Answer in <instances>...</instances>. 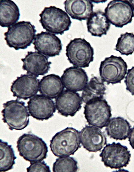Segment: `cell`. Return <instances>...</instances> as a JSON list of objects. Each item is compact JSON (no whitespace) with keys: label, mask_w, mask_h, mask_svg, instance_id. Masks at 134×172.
Wrapping results in <instances>:
<instances>
[{"label":"cell","mask_w":134,"mask_h":172,"mask_svg":"<svg viewBox=\"0 0 134 172\" xmlns=\"http://www.w3.org/2000/svg\"><path fill=\"white\" fill-rule=\"evenodd\" d=\"M51 150L57 157L74 155L80 147V132L72 127H67L57 132L50 141Z\"/></svg>","instance_id":"1"},{"label":"cell","mask_w":134,"mask_h":172,"mask_svg":"<svg viewBox=\"0 0 134 172\" xmlns=\"http://www.w3.org/2000/svg\"><path fill=\"white\" fill-rule=\"evenodd\" d=\"M19 155L26 160L33 162L46 158L48 151L47 144L41 138L31 133H24L17 141Z\"/></svg>","instance_id":"2"},{"label":"cell","mask_w":134,"mask_h":172,"mask_svg":"<svg viewBox=\"0 0 134 172\" xmlns=\"http://www.w3.org/2000/svg\"><path fill=\"white\" fill-rule=\"evenodd\" d=\"M36 32L30 22L20 21L8 28L4 39L9 47L16 50L24 49L32 43Z\"/></svg>","instance_id":"3"},{"label":"cell","mask_w":134,"mask_h":172,"mask_svg":"<svg viewBox=\"0 0 134 172\" xmlns=\"http://www.w3.org/2000/svg\"><path fill=\"white\" fill-rule=\"evenodd\" d=\"M24 102L17 98L3 104V109L1 112L2 120L11 130H21L28 125L30 114Z\"/></svg>","instance_id":"4"},{"label":"cell","mask_w":134,"mask_h":172,"mask_svg":"<svg viewBox=\"0 0 134 172\" xmlns=\"http://www.w3.org/2000/svg\"><path fill=\"white\" fill-rule=\"evenodd\" d=\"M39 20L43 28L47 32L62 35L68 31L72 22L64 11L55 6L45 7L39 14Z\"/></svg>","instance_id":"5"},{"label":"cell","mask_w":134,"mask_h":172,"mask_svg":"<svg viewBox=\"0 0 134 172\" xmlns=\"http://www.w3.org/2000/svg\"><path fill=\"white\" fill-rule=\"evenodd\" d=\"M66 51L68 60L74 66L87 67L94 60V49L84 38L71 40L66 46Z\"/></svg>","instance_id":"6"},{"label":"cell","mask_w":134,"mask_h":172,"mask_svg":"<svg viewBox=\"0 0 134 172\" xmlns=\"http://www.w3.org/2000/svg\"><path fill=\"white\" fill-rule=\"evenodd\" d=\"M110 106L102 98L95 99L85 103L84 114L88 124L101 129L106 126L112 116Z\"/></svg>","instance_id":"7"},{"label":"cell","mask_w":134,"mask_h":172,"mask_svg":"<svg viewBox=\"0 0 134 172\" xmlns=\"http://www.w3.org/2000/svg\"><path fill=\"white\" fill-rule=\"evenodd\" d=\"M127 65L121 57L113 55L100 63L99 69L102 80L107 84L121 83L127 73Z\"/></svg>","instance_id":"8"},{"label":"cell","mask_w":134,"mask_h":172,"mask_svg":"<svg viewBox=\"0 0 134 172\" xmlns=\"http://www.w3.org/2000/svg\"><path fill=\"white\" fill-rule=\"evenodd\" d=\"M99 156L106 167L119 169L129 164L131 154L126 146L119 142H113L107 144Z\"/></svg>","instance_id":"9"},{"label":"cell","mask_w":134,"mask_h":172,"mask_svg":"<svg viewBox=\"0 0 134 172\" xmlns=\"http://www.w3.org/2000/svg\"><path fill=\"white\" fill-rule=\"evenodd\" d=\"M105 11L110 23L119 28L130 23L134 16L133 10L127 0L110 1Z\"/></svg>","instance_id":"10"},{"label":"cell","mask_w":134,"mask_h":172,"mask_svg":"<svg viewBox=\"0 0 134 172\" xmlns=\"http://www.w3.org/2000/svg\"><path fill=\"white\" fill-rule=\"evenodd\" d=\"M39 80L29 74H21L12 83L10 90L14 97L25 100L36 95L39 90Z\"/></svg>","instance_id":"11"},{"label":"cell","mask_w":134,"mask_h":172,"mask_svg":"<svg viewBox=\"0 0 134 172\" xmlns=\"http://www.w3.org/2000/svg\"><path fill=\"white\" fill-rule=\"evenodd\" d=\"M27 107L31 116L41 121L52 117L56 109L54 101L42 94L36 95L30 98Z\"/></svg>","instance_id":"12"},{"label":"cell","mask_w":134,"mask_h":172,"mask_svg":"<svg viewBox=\"0 0 134 172\" xmlns=\"http://www.w3.org/2000/svg\"><path fill=\"white\" fill-rule=\"evenodd\" d=\"M37 51L48 58L59 55L62 49L60 39L54 34L41 31L35 35L32 43Z\"/></svg>","instance_id":"13"},{"label":"cell","mask_w":134,"mask_h":172,"mask_svg":"<svg viewBox=\"0 0 134 172\" xmlns=\"http://www.w3.org/2000/svg\"><path fill=\"white\" fill-rule=\"evenodd\" d=\"M82 101L78 93L66 89L56 98L55 105L58 113L73 117L81 109Z\"/></svg>","instance_id":"14"},{"label":"cell","mask_w":134,"mask_h":172,"mask_svg":"<svg viewBox=\"0 0 134 172\" xmlns=\"http://www.w3.org/2000/svg\"><path fill=\"white\" fill-rule=\"evenodd\" d=\"M80 137L83 148L90 152L100 151L107 143L104 132L93 126L86 125L80 132Z\"/></svg>","instance_id":"15"},{"label":"cell","mask_w":134,"mask_h":172,"mask_svg":"<svg viewBox=\"0 0 134 172\" xmlns=\"http://www.w3.org/2000/svg\"><path fill=\"white\" fill-rule=\"evenodd\" d=\"M48 58L36 51H28L25 57L21 59L23 63L22 68L27 74L36 77L44 75L48 73L52 64Z\"/></svg>","instance_id":"16"},{"label":"cell","mask_w":134,"mask_h":172,"mask_svg":"<svg viewBox=\"0 0 134 172\" xmlns=\"http://www.w3.org/2000/svg\"><path fill=\"white\" fill-rule=\"evenodd\" d=\"M61 78L66 89L75 92L82 90L88 82L85 71L81 68L75 66L65 69Z\"/></svg>","instance_id":"17"},{"label":"cell","mask_w":134,"mask_h":172,"mask_svg":"<svg viewBox=\"0 0 134 172\" xmlns=\"http://www.w3.org/2000/svg\"><path fill=\"white\" fill-rule=\"evenodd\" d=\"M64 8L71 18L80 21L87 20L93 12L94 5L89 0H66Z\"/></svg>","instance_id":"18"},{"label":"cell","mask_w":134,"mask_h":172,"mask_svg":"<svg viewBox=\"0 0 134 172\" xmlns=\"http://www.w3.org/2000/svg\"><path fill=\"white\" fill-rule=\"evenodd\" d=\"M61 78L54 74L44 76L41 79L39 85L40 93L51 99L56 98L64 89Z\"/></svg>","instance_id":"19"},{"label":"cell","mask_w":134,"mask_h":172,"mask_svg":"<svg viewBox=\"0 0 134 172\" xmlns=\"http://www.w3.org/2000/svg\"><path fill=\"white\" fill-rule=\"evenodd\" d=\"M131 126L127 120L121 117H117L110 120L105 130L110 138L122 140H125L129 136Z\"/></svg>","instance_id":"20"},{"label":"cell","mask_w":134,"mask_h":172,"mask_svg":"<svg viewBox=\"0 0 134 172\" xmlns=\"http://www.w3.org/2000/svg\"><path fill=\"white\" fill-rule=\"evenodd\" d=\"M86 25L88 32L99 37L106 35L110 25L105 12L100 10L92 13L87 20Z\"/></svg>","instance_id":"21"},{"label":"cell","mask_w":134,"mask_h":172,"mask_svg":"<svg viewBox=\"0 0 134 172\" xmlns=\"http://www.w3.org/2000/svg\"><path fill=\"white\" fill-rule=\"evenodd\" d=\"M19 8L13 1H0V25L9 27L17 22L20 18Z\"/></svg>","instance_id":"22"},{"label":"cell","mask_w":134,"mask_h":172,"mask_svg":"<svg viewBox=\"0 0 134 172\" xmlns=\"http://www.w3.org/2000/svg\"><path fill=\"white\" fill-rule=\"evenodd\" d=\"M106 87L101 79L92 77L82 90L81 98L85 103L94 99L102 98L105 94Z\"/></svg>","instance_id":"23"},{"label":"cell","mask_w":134,"mask_h":172,"mask_svg":"<svg viewBox=\"0 0 134 172\" xmlns=\"http://www.w3.org/2000/svg\"><path fill=\"white\" fill-rule=\"evenodd\" d=\"M0 171L5 172L12 169L16 157L11 145L0 140Z\"/></svg>","instance_id":"24"},{"label":"cell","mask_w":134,"mask_h":172,"mask_svg":"<svg viewBox=\"0 0 134 172\" xmlns=\"http://www.w3.org/2000/svg\"><path fill=\"white\" fill-rule=\"evenodd\" d=\"M115 49L121 55L128 56L134 52V34L126 32L122 34L118 40Z\"/></svg>","instance_id":"25"},{"label":"cell","mask_w":134,"mask_h":172,"mask_svg":"<svg viewBox=\"0 0 134 172\" xmlns=\"http://www.w3.org/2000/svg\"><path fill=\"white\" fill-rule=\"evenodd\" d=\"M77 161L69 156L59 157L53 165V172H76L78 169Z\"/></svg>","instance_id":"26"},{"label":"cell","mask_w":134,"mask_h":172,"mask_svg":"<svg viewBox=\"0 0 134 172\" xmlns=\"http://www.w3.org/2000/svg\"><path fill=\"white\" fill-rule=\"evenodd\" d=\"M27 172H51L49 167L44 161L30 162Z\"/></svg>","instance_id":"27"},{"label":"cell","mask_w":134,"mask_h":172,"mask_svg":"<svg viewBox=\"0 0 134 172\" xmlns=\"http://www.w3.org/2000/svg\"><path fill=\"white\" fill-rule=\"evenodd\" d=\"M124 82L126 90L134 96V66L128 70Z\"/></svg>","instance_id":"28"},{"label":"cell","mask_w":134,"mask_h":172,"mask_svg":"<svg viewBox=\"0 0 134 172\" xmlns=\"http://www.w3.org/2000/svg\"><path fill=\"white\" fill-rule=\"evenodd\" d=\"M128 141L131 147L134 150V126L131 129Z\"/></svg>","instance_id":"29"},{"label":"cell","mask_w":134,"mask_h":172,"mask_svg":"<svg viewBox=\"0 0 134 172\" xmlns=\"http://www.w3.org/2000/svg\"><path fill=\"white\" fill-rule=\"evenodd\" d=\"M133 10L134 11V0H127Z\"/></svg>","instance_id":"30"},{"label":"cell","mask_w":134,"mask_h":172,"mask_svg":"<svg viewBox=\"0 0 134 172\" xmlns=\"http://www.w3.org/2000/svg\"><path fill=\"white\" fill-rule=\"evenodd\" d=\"M92 2H94L95 3H103V2H106V1H107L106 0H94V1H91Z\"/></svg>","instance_id":"31"}]
</instances>
